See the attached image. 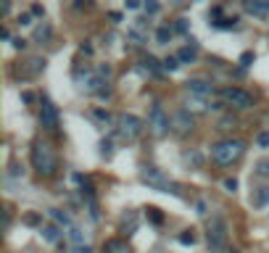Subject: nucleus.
<instances>
[{
	"mask_svg": "<svg viewBox=\"0 0 269 253\" xmlns=\"http://www.w3.org/2000/svg\"><path fill=\"white\" fill-rule=\"evenodd\" d=\"M32 166L37 169V174H42V177H53L58 169V156L56 150H53L50 143H42L37 140L35 148H32Z\"/></svg>",
	"mask_w": 269,
	"mask_h": 253,
	"instance_id": "nucleus-1",
	"label": "nucleus"
},
{
	"mask_svg": "<svg viewBox=\"0 0 269 253\" xmlns=\"http://www.w3.org/2000/svg\"><path fill=\"white\" fill-rule=\"evenodd\" d=\"M140 180L145 182V185H151L153 190H161V193H172V195H182V187L177 185V182L169 180L158 166H143V169H140Z\"/></svg>",
	"mask_w": 269,
	"mask_h": 253,
	"instance_id": "nucleus-2",
	"label": "nucleus"
},
{
	"mask_svg": "<svg viewBox=\"0 0 269 253\" xmlns=\"http://www.w3.org/2000/svg\"><path fill=\"white\" fill-rule=\"evenodd\" d=\"M227 240H230V235H227V221L222 219V217H211L209 232H206V243H209L211 253H225V251H227Z\"/></svg>",
	"mask_w": 269,
	"mask_h": 253,
	"instance_id": "nucleus-3",
	"label": "nucleus"
},
{
	"mask_svg": "<svg viewBox=\"0 0 269 253\" xmlns=\"http://www.w3.org/2000/svg\"><path fill=\"white\" fill-rule=\"evenodd\" d=\"M245 153V145L240 140H222L211 148V158L217 161V164H232V161H237Z\"/></svg>",
	"mask_w": 269,
	"mask_h": 253,
	"instance_id": "nucleus-4",
	"label": "nucleus"
},
{
	"mask_svg": "<svg viewBox=\"0 0 269 253\" xmlns=\"http://www.w3.org/2000/svg\"><path fill=\"white\" fill-rule=\"evenodd\" d=\"M116 132H119V137L121 140H135V137H140L143 135V121L137 119V116H132V113H121V116L116 119Z\"/></svg>",
	"mask_w": 269,
	"mask_h": 253,
	"instance_id": "nucleus-5",
	"label": "nucleus"
},
{
	"mask_svg": "<svg viewBox=\"0 0 269 253\" xmlns=\"http://www.w3.org/2000/svg\"><path fill=\"white\" fill-rule=\"evenodd\" d=\"M222 101L227 106H232V108H237V111H245L253 106V95L240 90V87H225L222 90Z\"/></svg>",
	"mask_w": 269,
	"mask_h": 253,
	"instance_id": "nucleus-6",
	"label": "nucleus"
},
{
	"mask_svg": "<svg viewBox=\"0 0 269 253\" xmlns=\"http://www.w3.org/2000/svg\"><path fill=\"white\" fill-rule=\"evenodd\" d=\"M148 127L156 137H164L169 129H172V119L166 116V111L161 108V106H153L151 113H148Z\"/></svg>",
	"mask_w": 269,
	"mask_h": 253,
	"instance_id": "nucleus-7",
	"label": "nucleus"
},
{
	"mask_svg": "<svg viewBox=\"0 0 269 253\" xmlns=\"http://www.w3.org/2000/svg\"><path fill=\"white\" fill-rule=\"evenodd\" d=\"M40 124L48 132H56L58 129V108L50 101H42V106H40Z\"/></svg>",
	"mask_w": 269,
	"mask_h": 253,
	"instance_id": "nucleus-8",
	"label": "nucleus"
},
{
	"mask_svg": "<svg viewBox=\"0 0 269 253\" xmlns=\"http://www.w3.org/2000/svg\"><path fill=\"white\" fill-rule=\"evenodd\" d=\"M193 113H190L188 108H182V111H177L174 116H172V129L177 135H188V132H193Z\"/></svg>",
	"mask_w": 269,
	"mask_h": 253,
	"instance_id": "nucleus-9",
	"label": "nucleus"
},
{
	"mask_svg": "<svg viewBox=\"0 0 269 253\" xmlns=\"http://www.w3.org/2000/svg\"><path fill=\"white\" fill-rule=\"evenodd\" d=\"M185 87H188L193 95H201V98H206V95H211V93H214V84H211V82H206V79H190Z\"/></svg>",
	"mask_w": 269,
	"mask_h": 253,
	"instance_id": "nucleus-10",
	"label": "nucleus"
},
{
	"mask_svg": "<svg viewBox=\"0 0 269 253\" xmlns=\"http://www.w3.org/2000/svg\"><path fill=\"white\" fill-rule=\"evenodd\" d=\"M48 217L56 221V224L61 227V229H72L74 227V221H72V217H69L66 211H61V209H48Z\"/></svg>",
	"mask_w": 269,
	"mask_h": 253,
	"instance_id": "nucleus-11",
	"label": "nucleus"
},
{
	"mask_svg": "<svg viewBox=\"0 0 269 253\" xmlns=\"http://www.w3.org/2000/svg\"><path fill=\"white\" fill-rule=\"evenodd\" d=\"M195 56H198V42L190 40V45L180 48V53H177V61H180V64H193Z\"/></svg>",
	"mask_w": 269,
	"mask_h": 253,
	"instance_id": "nucleus-12",
	"label": "nucleus"
},
{
	"mask_svg": "<svg viewBox=\"0 0 269 253\" xmlns=\"http://www.w3.org/2000/svg\"><path fill=\"white\" fill-rule=\"evenodd\" d=\"M140 72L151 74V76H158V74H164V69H161V61H156L153 56H148V58H143V64H140Z\"/></svg>",
	"mask_w": 269,
	"mask_h": 253,
	"instance_id": "nucleus-13",
	"label": "nucleus"
},
{
	"mask_svg": "<svg viewBox=\"0 0 269 253\" xmlns=\"http://www.w3.org/2000/svg\"><path fill=\"white\" fill-rule=\"evenodd\" d=\"M84 237H87V235H84L82 227H77V224H74L72 229H66V240L72 243L74 248H82V245H87V243H84Z\"/></svg>",
	"mask_w": 269,
	"mask_h": 253,
	"instance_id": "nucleus-14",
	"label": "nucleus"
},
{
	"mask_svg": "<svg viewBox=\"0 0 269 253\" xmlns=\"http://www.w3.org/2000/svg\"><path fill=\"white\" fill-rule=\"evenodd\" d=\"M243 8L253 13V16H264V13H269V3H261V0H245Z\"/></svg>",
	"mask_w": 269,
	"mask_h": 253,
	"instance_id": "nucleus-15",
	"label": "nucleus"
},
{
	"mask_svg": "<svg viewBox=\"0 0 269 253\" xmlns=\"http://www.w3.org/2000/svg\"><path fill=\"white\" fill-rule=\"evenodd\" d=\"M103 253H129V245L124 243V240H106L103 243Z\"/></svg>",
	"mask_w": 269,
	"mask_h": 253,
	"instance_id": "nucleus-16",
	"label": "nucleus"
},
{
	"mask_svg": "<svg viewBox=\"0 0 269 253\" xmlns=\"http://www.w3.org/2000/svg\"><path fill=\"white\" fill-rule=\"evenodd\" d=\"M50 35H53V27L48 24V21L40 24V27H35V42H48Z\"/></svg>",
	"mask_w": 269,
	"mask_h": 253,
	"instance_id": "nucleus-17",
	"label": "nucleus"
},
{
	"mask_svg": "<svg viewBox=\"0 0 269 253\" xmlns=\"http://www.w3.org/2000/svg\"><path fill=\"white\" fill-rule=\"evenodd\" d=\"M42 237H45L48 243H58V240H61V227H58V224H45V227H42Z\"/></svg>",
	"mask_w": 269,
	"mask_h": 253,
	"instance_id": "nucleus-18",
	"label": "nucleus"
},
{
	"mask_svg": "<svg viewBox=\"0 0 269 253\" xmlns=\"http://www.w3.org/2000/svg\"><path fill=\"white\" fill-rule=\"evenodd\" d=\"M172 35H174V27H166V24L158 27V29H156V42H158V45H166L169 40H172Z\"/></svg>",
	"mask_w": 269,
	"mask_h": 253,
	"instance_id": "nucleus-19",
	"label": "nucleus"
},
{
	"mask_svg": "<svg viewBox=\"0 0 269 253\" xmlns=\"http://www.w3.org/2000/svg\"><path fill=\"white\" fill-rule=\"evenodd\" d=\"M251 203L253 206H267L269 203V187H259L256 193L251 195Z\"/></svg>",
	"mask_w": 269,
	"mask_h": 253,
	"instance_id": "nucleus-20",
	"label": "nucleus"
},
{
	"mask_svg": "<svg viewBox=\"0 0 269 253\" xmlns=\"http://www.w3.org/2000/svg\"><path fill=\"white\" fill-rule=\"evenodd\" d=\"M127 40L132 42V48H140V45L145 42V35L140 32V27H132V29L127 32Z\"/></svg>",
	"mask_w": 269,
	"mask_h": 253,
	"instance_id": "nucleus-21",
	"label": "nucleus"
},
{
	"mask_svg": "<svg viewBox=\"0 0 269 253\" xmlns=\"http://www.w3.org/2000/svg\"><path fill=\"white\" fill-rule=\"evenodd\" d=\"M45 69V58H29L27 61V74H40Z\"/></svg>",
	"mask_w": 269,
	"mask_h": 253,
	"instance_id": "nucleus-22",
	"label": "nucleus"
},
{
	"mask_svg": "<svg viewBox=\"0 0 269 253\" xmlns=\"http://www.w3.org/2000/svg\"><path fill=\"white\" fill-rule=\"evenodd\" d=\"M211 27L214 29H235L237 19H217V21H211Z\"/></svg>",
	"mask_w": 269,
	"mask_h": 253,
	"instance_id": "nucleus-23",
	"label": "nucleus"
},
{
	"mask_svg": "<svg viewBox=\"0 0 269 253\" xmlns=\"http://www.w3.org/2000/svg\"><path fill=\"white\" fill-rule=\"evenodd\" d=\"M161 69H164V72H177V69H180V61H177V56H166L161 61Z\"/></svg>",
	"mask_w": 269,
	"mask_h": 253,
	"instance_id": "nucleus-24",
	"label": "nucleus"
},
{
	"mask_svg": "<svg viewBox=\"0 0 269 253\" xmlns=\"http://www.w3.org/2000/svg\"><path fill=\"white\" fill-rule=\"evenodd\" d=\"M101 156H103V158H111V156H114V143H111V140H103V143H101Z\"/></svg>",
	"mask_w": 269,
	"mask_h": 253,
	"instance_id": "nucleus-25",
	"label": "nucleus"
},
{
	"mask_svg": "<svg viewBox=\"0 0 269 253\" xmlns=\"http://www.w3.org/2000/svg\"><path fill=\"white\" fill-rule=\"evenodd\" d=\"M180 243H182V245H193V243H195V235H193V229H185V232L180 235Z\"/></svg>",
	"mask_w": 269,
	"mask_h": 253,
	"instance_id": "nucleus-26",
	"label": "nucleus"
},
{
	"mask_svg": "<svg viewBox=\"0 0 269 253\" xmlns=\"http://www.w3.org/2000/svg\"><path fill=\"white\" fill-rule=\"evenodd\" d=\"M188 29H190V21H188V19H177V21H174V32H182V35H185Z\"/></svg>",
	"mask_w": 269,
	"mask_h": 253,
	"instance_id": "nucleus-27",
	"label": "nucleus"
},
{
	"mask_svg": "<svg viewBox=\"0 0 269 253\" xmlns=\"http://www.w3.org/2000/svg\"><path fill=\"white\" fill-rule=\"evenodd\" d=\"M253 61H256V56H253V53H251V50H245V53H243V56H240V66H251V64H253Z\"/></svg>",
	"mask_w": 269,
	"mask_h": 253,
	"instance_id": "nucleus-28",
	"label": "nucleus"
},
{
	"mask_svg": "<svg viewBox=\"0 0 269 253\" xmlns=\"http://www.w3.org/2000/svg\"><path fill=\"white\" fill-rule=\"evenodd\" d=\"M256 172L261 174V177H269V161H259V164H256Z\"/></svg>",
	"mask_w": 269,
	"mask_h": 253,
	"instance_id": "nucleus-29",
	"label": "nucleus"
},
{
	"mask_svg": "<svg viewBox=\"0 0 269 253\" xmlns=\"http://www.w3.org/2000/svg\"><path fill=\"white\" fill-rule=\"evenodd\" d=\"M225 187H227V193H235V190H237V180L235 177H227L225 180Z\"/></svg>",
	"mask_w": 269,
	"mask_h": 253,
	"instance_id": "nucleus-30",
	"label": "nucleus"
},
{
	"mask_svg": "<svg viewBox=\"0 0 269 253\" xmlns=\"http://www.w3.org/2000/svg\"><path fill=\"white\" fill-rule=\"evenodd\" d=\"M148 217H151L153 221H156V224H161V221H164V217L158 214V209H148Z\"/></svg>",
	"mask_w": 269,
	"mask_h": 253,
	"instance_id": "nucleus-31",
	"label": "nucleus"
},
{
	"mask_svg": "<svg viewBox=\"0 0 269 253\" xmlns=\"http://www.w3.org/2000/svg\"><path fill=\"white\" fill-rule=\"evenodd\" d=\"M182 158H185V161H193L195 166H201V156H198V153H185Z\"/></svg>",
	"mask_w": 269,
	"mask_h": 253,
	"instance_id": "nucleus-32",
	"label": "nucleus"
},
{
	"mask_svg": "<svg viewBox=\"0 0 269 253\" xmlns=\"http://www.w3.org/2000/svg\"><path fill=\"white\" fill-rule=\"evenodd\" d=\"M19 24H21V27H29V24H32V13H21V16H19Z\"/></svg>",
	"mask_w": 269,
	"mask_h": 253,
	"instance_id": "nucleus-33",
	"label": "nucleus"
},
{
	"mask_svg": "<svg viewBox=\"0 0 269 253\" xmlns=\"http://www.w3.org/2000/svg\"><path fill=\"white\" fill-rule=\"evenodd\" d=\"M95 119H101V121H106V124H109V121H111V113H109V111H95Z\"/></svg>",
	"mask_w": 269,
	"mask_h": 253,
	"instance_id": "nucleus-34",
	"label": "nucleus"
},
{
	"mask_svg": "<svg viewBox=\"0 0 269 253\" xmlns=\"http://www.w3.org/2000/svg\"><path fill=\"white\" fill-rule=\"evenodd\" d=\"M195 209H198V214H201V217H206V214H209V206H206V201H198Z\"/></svg>",
	"mask_w": 269,
	"mask_h": 253,
	"instance_id": "nucleus-35",
	"label": "nucleus"
},
{
	"mask_svg": "<svg viewBox=\"0 0 269 253\" xmlns=\"http://www.w3.org/2000/svg\"><path fill=\"white\" fill-rule=\"evenodd\" d=\"M259 145H261V148H269V132H261L259 135Z\"/></svg>",
	"mask_w": 269,
	"mask_h": 253,
	"instance_id": "nucleus-36",
	"label": "nucleus"
},
{
	"mask_svg": "<svg viewBox=\"0 0 269 253\" xmlns=\"http://www.w3.org/2000/svg\"><path fill=\"white\" fill-rule=\"evenodd\" d=\"M13 42V48H16V50H24L27 48V40H21V37H16V40H11Z\"/></svg>",
	"mask_w": 269,
	"mask_h": 253,
	"instance_id": "nucleus-37",
	"label": "nucleus"
},
{
	"mask_svg": "<svg viewBox=\"0 0 269 253\" xmlns=\"http://www.w3.org/2000/svg\"><path fill=\"white\" fill-rule=\"evenodd\" d=\"M8 174H11V177H19V174H21V177H24V169H19L16 164H13V166H11V172H8Z\"/></svg>",
	"mask_w": 269,
	"mask_h": 253,
	"instance_id": "nucleus-38",
	"label": "nucleus"
},
{
	"mask_svg": "<svg viewBox=\"0 0 269 253\" xmlns=\"http://www.w3.org/2000/svg\"><path fill=\"white\" fill-rule=\"evenodd\" d=\"M158 11V3H145V13H156Z\"/></svg>",
	"mask_w": 269,
	"mask_h": 253,
	"instance_id": "nucleus-39",
	"label": "nucleus"
},
{
	"mask_svg": "<svg viewBox=\"0 0 269 253\" xmlns=\"http://www.w3.org/2000/svg\"><path fill=\"white\" fill-rule=\"evenodd\" d=\"M32 13H35V16H45V8H42V5H32Z\"/></svg>",
	"mask_w": 269,
	"mask_h": 253,
	"instance_id": "nucleus-40",
	"label": "nucleus"
},
{
	"mask_svg": "<svg viewBox=\"0 0 269 253\" xmlns=\"http://www.w3.org/2000/svg\"><path fill=\"white\" fill-rule=\"evenodd\" d=\"M21 101H24V103H32L35 95H32V93H21Z\"/></svg>",
	"mask_w": 269,
	"mask_h": 253,
	"instance_id": "nucleus-41",
	"label": "nucleus"
},
{
	"mask_svg": "<svg viewBox=\"0 0 269 253\" xmlns=\"http://www.w3.org/2000/svg\"><path fill=\"white\" fill-rule=\"evenodd\" d=\"M74 253H93V248H90V245H82V248H74Z\"/></svg>",
	"mask_w": 269,
	"mask_h": 253,
	"instance_id": "nucleus-42",
	"label": "nucleus"
},
{
	"mask_svg": "<svg viewBox=\"0 0 269 253\" xmlns=\"http://www.w3.org/2000/svg\"><path fill=\"white\" fill-rule=\"evenodd\" d=\"M0 13H11V3H0Z\"/></svg>",
	"mask_w": 269,
	"mask_h": 253,
	"instance_id": "nucleus-43",
	"label": "nucleus"
},
{
	"mask_svg": "<svg viewBox=\"0 0 269 253\" xmlns=\"http://www.w3.org/2000/svg\"><path fill=\"white\" fill-rule=\"evenodd\" d=\"M127 8H129V11H135V8H140V3H137V0H129Z\"/></svg>",
	"mask_w": 269,
	"mask_h": 253,
	"instance_id": "nucleus-44",
	"label": "nucleus"
},
{
	"mask_svg": "<svg viewBox=\"0 0 269 253\" xmlns=\"http://www.w3.org/2000/svg\"><path fill=\"white\" fill-rule=\"evenodd\" d=\"M109 16H111V21H121V13H119V11H111Z\"/></svg>",
	"mask_w": 269,
	"mask_h": 253,
	"instance_id": "nucleus-45",
	"label": "nucleus"
},
{
	"mask_svg": "<svg viewBox=\"0 0 269 253\" xmlns=\"http://www.w3.org/2000/svg\"><path fill=\"white\" fill-rule=\"evenodd\" d=\"M230 253H237V251H230Z\"/></svg>",
	"mask_w": 269,
	"mask_h": 253,
	"instance_id": "nucleus-46",
	"label": "nucleus"
}]
</instances>
